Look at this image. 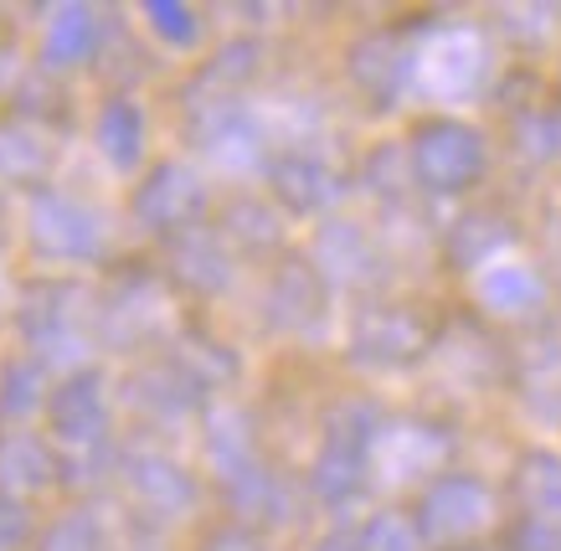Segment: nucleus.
Segmentation results:
<instances>
[{
	"label": "nucleus",
	"instance_id": "obj_1",
	"mask_svg": "<svg viewBox=\"0 0 561 551\" xmlns=\"http://www.w3.org/2000/svg\"><path fill=\"white\" fill-rule=\"evenodd\" d=\"M381 428V413L366 397H345L341 407L324 413V433H320V454L309 464V495L341 510L360 495V484L371 474V444Z\"/></svg>",
	"mask_w": 561,
	"mask_h": 551
},
{
	"label": "nucleus",
	"instance_id": "obj_2",
	"mask_svg": "<svg viewBox=\"0 0 561 551\" xmlns=\"http://www.w3.org/2000/svg\"><path fill=\"white\" fill-rule=\"evenodd\" d=\"M500 505H494V490L479 474H459V469H443L438 480L423 484L417 495V510H412V526L423 536L427 551H469L490 536Z\"/></svg>",
	"mask_w": 561,
	"mask_h": 551
},
{
	"label": "nucleus",
	"instance_id": "obj_3",
	"mask_svg": "<svg viewBox=\"0 0 561 551\" xmlns=\"http://www.w3.org/2000/svg\"><path fill=\"white\" fill-rule=\"evenodd\" d=\"M408 171L427 196H463L490 171V145L463 119H423L408 135Z\"/></svg>",
	"mask_w": 561,
	"mask_h": 551
},
{
	"label": "nucleus",
	"instance_id": "obj_4",
	"mask_svg": "<svg viewBox=\"0 0 561 551\" xmlns=\"http://www.w3.org/2000/svg\"><path fill=\"white\" fill-rule=\"evenodd\" d=\"M412 78L427 99H443V104L474 99L490 78V42L479 26H443L423 53H412Z\"/></svg>",
	"mask_w": 561,
	"mask_h": 551
},
{
	"label": "nucleus",
	"instance_id": "obj_5",
	"mask_svg": "<svg viewBox=\"0 0 561 551\" xmlns=\"http://www.w3.org/2000/svg\"><path fill=\"white\" fill-rule=\"evenodd\" d=\"M433 341H438V325L412 305H366L351 325V361L391 371V366H412L417 356H427Z\"/></svg>",
	"mask_w": 561,
	"mask_h": 551
},
{
	"label": "nucleus",
	"instance_id": "obj_6",
	"mask_svg": "<svg viewBox=\"0 0 561 551\" xmlns=\"http://www.w3.org/2000/svg\"><path fill=\"white\" fill-rule=\"evenodd\" d=\"M454 454V438L443 423H427V417H397L387 423L381 417V428H376V444H371V469H381L387 480H423L433 474L438 480L443 459Z\"/></svg>",
	"mask_w": 561,
	"mask_h": 551
},
{
	"label": "nucleus",
	"instance_id": "obj_7",
	"mask_svg": "<svg viewBox=\"0 0 561 551\" xmlns=\"http://www.w3.org/2000/svg\"><path fill=\"white\" fill-rule=\"evenodd\" d=\"M32 242L47 253V259H99L103 253V222L99 211H88L83 202L72 196H57V191H42L32 207Z\"/></svg>",
	"mask_w": 561,
	"mask_h": 551
},
{
	"label": "nucleus",
	"instance_id": "obj_8",
	"mask_svg": "<svg viewBox=\"0 0 561 551\" xmlns=\"http://www.w3.org/2000/svg\"><path fill=\"white\" fill-rule=\"evenodd\" d=\"M196 135L211 160L227 171H248V165H268V145H263V124L242 99H211L196 114Z\"/></svg>",
	"mask_w": 561,
	"mask_h": 551
},
{
	"label": "nucleus",
	"instance_id": "obj_9",
	"mask_svg": "<svg viewBox=\"0 0 561 551\" xmlns=\"http://www.w3.org/2000/svg\"><path fill=\"white\" fill-rule=\"evenodd\" d=\"M135 211H139V222L154 227V232H191V227L202 222V211H206L202 175L191 171V165L165 160V165L139 186Z\"/></svg>",
	"mask_w": 561,
	"mask_h": 551
},
{
	"label": "nucleus",
	"instance_id": "obj_10",
	"mask_svg": "<svg viewBox=\"0 0 561 551\" xmlns=\"http://www.w3.org/2000/svg\"><path fill=\"white\" fill-rule=\"evenodd\" d=\"M268 186L273 196L284 202L299 217H320L345 196L341 171H330L324 160H314L309 150H284V156H268Z\"/></svg>",
	"mask_w": 561,
	"mask_h": 551
},
{
	"label": "nucleus",
	"instance_id": "obj_11",
	"mask_svg": "<svg viewBox=\"0 0 561 551\" xmlns=\"http://www.w3.org/2000/svg\"><path fill=\"white\" fill-rule=\"evenodd\" d=\"M408 78H412V53L397 32H366L356 47H351V83H356L376 108L397 104V93L408 88Z\"/></svg>",
	"mask_w": 561,
	"mask_h": 551
},
{
	"label": "nucleus",
	"instance_id": "obj_12",
	"mask_svg": "<svg viewBox=\"0 0 561 551\" xmlns=\"http://www.w3.org/2000/svg\"><path fill=\"white\" fill-rule=\"evenodd\" d=\"M221 484H227V500H232V510H238L242 520L284 526V520H294V510H299L294 484L284 480L278 469L263 464V459H248V464H238L232 474H221Z\"/></svg>",
	"mask_w": 561,
	"mask_h": 551
},
{
	"label": "nucleus",
	"instance_id": "obj_13",
	"mask_svg": "<svg viewBox=\"0 0 561 551\" xmlns=\"http://www.w3.org/2000/svg\"><path fill=\"white\" fill-rule=\"evenodd\" d=\"M376 242L360 222H324L314 238V274L324 284H371L376 278Z\"/></svg>",
	"mask_w": 561,
	"mask_h": 551
},
{
	"label": "nucleus",
	"instance_id": "obj_14",
	"mask_svg": "<svg viewBox=\"0 0 561 551\" xmlns=\"http://www.w3.org/2000/svg\"><path fill=\"white\" fill-rule=\"evenodd\" d=\"M51 413V433L62 438L68 448H88L93 438H103L108 428V402H103V381L93 371L83 377H68L57 387V397L47 402Z\"/></svg>",
	"mask_w": 561,
	"mask_h": 551
},
{
	"label": "nucleus",
	"instance_id": "obj_15",
	"mask_svg": "<svg viewBox=\"0 0 561 551\" xmlns=\"http://www.w3.org/2000/svg\"><path fill=\"white\" fill-rule=\"evenodd\" d=\"M129 495L154 516H186L196 505V480L160 454H139V459H129Z\"/></svg>",
	"mask_w": 561,
	"mask_h": 551
},
{
	"label": "nucleus",
	"instance_id": "obj_16",
	"mask_svg": "<svg viewBox=\"0 0 561 551\" xmlns=\"http://www.w3.org/2000/svg\"><path fill=\"white\" fill-rule=\"evenodd\" d=\"M324 310V278L314 263H284L268 284V314L278 330H309Z\"/></svg>",
	"mask_w": 561,
	"mask_h": 551
},
{
	"label": "nucleus",
	"instance_id": "obj_17",
	"mask_svg": "<svg viewBox=\"0 0 561 551\" xmlns=\"http://www.w3.org/2000/svg\"><path fill=\"white\" fill-rule=\"evenodd\" d=\"M474 299L500 320H520V314L546 305V278L536 268H526V263H500V268L479 274Z\"/></svg>",
	"mask_w": 561,
	"mask_h": 551
},
{
	"label": "nucleus",
	"instance_id": "obj_18",
	"mask_svg": "<svg viewBox=\"0 0 561 551\" xmlns=\"http://www.w3.org/2000/svg\"><path fill=\"white\" fill-rule=\"evenodd\" d=\"M511 222L500 217V211H469V217H459V222L448 227V238H443V253H448V263L454 268H484V263L500 253V248H511Z\"/></svg>",
	"mask_w": 561,
	"mask_h": 551
},
{
	"label": "nucleus",
	"instance_id": "obj_19",
	"mask_svg": "<svg viewBox=\"0 0 561 551\" xmlns=\"http://www.w3.org/2000/svg\"><path fill=\"white\" fill-rule=\"evenodd\" d=\"M515 495L526 505V516L561 526V454L551 448H530L515 464Z\"/></svg>",
	"mask_w": 561,
	"mask_h": 551
},
{
	"label": "nucleus",
	"instance_id": "obj_20",
	"mask_svg": "<svg viewBox=\"0 0 561 551\" xmlns=\"http://www.w3.org/2000/svg\"><path fill=\"white\" fill-rule=\"evenodd\" d=\"M99 150L119 171H129L139 156H145V114H139V104H129V99H114V104H103L99 114Z\"/></svg>",
	"mask_w": 561,
	"mask_h": 551
},
{
	"label": "nucleus",
	"instance_id": "obj_21",
	"mask_svg": "<svg viewBox=\"0 0 561 551\" xmlns=\"http://www.w3.org/2000/svg\"><path fill=\"white\" fill-rule=\"evenodd\" d=\"M93 42H99V21L88 5H68V11H57L47 26V62L51 68H78L88 53H93Z\"/></svg>",
	"mask_w": 561,
	"mask_h": 551
},
{
	"label": "nucleus",
	"instance_id": "obj_22",
	"mask_svg": "<svg viewBox=\"0 0 561 551\" xmlns=\"http://www.w3.org/2000/svg\"><path fill=\"white\" fill-rule=\"evenodd\" d=\"M51 474V454L32 433H5L0 438V484L5 490H36Z\"/></svg>",
	"mask_w": 561,
	"mask_h": 551
},
{
	"label": "nucleus",
	"instance_id": "obj_23",
	"mask_svg": "<svg viewBox=\"0 0 561 551\" xmlns=\"http://www.w3.org/2000/svg\"><path fill=\"white\" fill-rule=\"evenodd\" d=\"M360 551H427V547L417 536V526H412V516L381 510V516H371L360 526Z\"/></svg>",
	"mask_w": 561,
	"mask_h": 551
},
{
	"label": "nucleus",
	"instance_id": "obj_24",
	"mask_svg": "<svg viewBox=\"0 0 561 551\" xmlns=\"http://www.w3.org/2000/svg\"><path fill=\"white\" fill-rule=\"evenodd\" d=\"M145 21H150V32L160 36V42H171V47H196V42H202V16H196L191 5L150 0V5H145Z\"/></svg>",
	"mask_w": 561,
	"mask_h": 551
},
{
	"label": "nucleus",
	"instance_id": "obj_25",
	"mask_svg": "<svg viewBox=\"0 0 561 551\" xmlns=\"http://www.w3.org/2000/svg\"><path fill=\"white\" fill-rule=\"evenodd\" d=\"M515 150H526L530 160H551L561 150V119L546 108H526L515 119Z\"/></svg>",
	"mask_w": 561,
	"mask_h": 551
},
{
	"label": "nucleus",
	"instance_id": "obj_26",
	"mask_svg": "<svg viewBox=\"0 0 561 551\" xmlns=\"http://www.w3.org/2000/svg\"><path fill=\"white\" fill-rule=\"evenodd\" d=\"M42 551H103V536L83 510H72V516H62L42 536Z\"/></svg>",
	"mask_w": 561,
	"mask_h": 551
},
{
	"label": "nucleus",
	"instance_id": "obj_27",
	"mask_svg": "<svg viewBox=\"0 0 561 551\" xmlns=\"http://www.w3.org/2000/svg\"><path fill=\"white\" fill-rule=\"evenodd\" d=\"M505 551H561V526L520 516L511 531H505Z\"/></svg>",
	"mask_w": 561,
	"mask_h": 551
},
{
	"label": "nucleus",
	"instance_id": "obj_28",
	"mask_svg": "<svg viewBox=\"0 0 561 551\" xmlns=\"http://www.w3.org/2000/svg\"><path fill=\"white\" fill-rule=\"evenodd\" d=\"M32 541V516H26V505L11 495H0V551H21Z\"/></svg>",
	"mask_w": 561,
	"mask_h": 551
},
{
	"label": "nucleus",
	"instance_id": "obj_29",
	"mask_svg": "<svg viewBox=\"0 0 561 551\" xmlns=\"http://www.w3.org/2000/svg\"><path fill=\"white\" fill-rule=\"evenodd\" d=\"M196 551H268L248 526H217Z\"/></svg>",
	"mask_w": 561,
	"mask_h": 551
},
{
	"label": "nucleus",
	"instance_id": "obj_30",
	"mask_svg": "<svg viewBox=\"0 0 561 551\" xmlns=\"http://www.w3.org/2000/svg\"><path fill=\"white\" fill-rule=\"evenodd\" d=\"M309 551H360V526H335V531H324Z\"/></svg>",
	"mask_w": 561,
	"mask_h": 551
},
{
	"label": "nucleus",
	"instance_id": "obj_31",
	"mask_svg": "<svg viewBox=\"0 0 561 551\" xmlns=\"http://www.w3.org/2000/svg\"><path fill=\"white\" fill-rule=\"evenodd\" d=\"M469 551H484V547H469Z\"/></svg>",
	"mask_w": 561,
	"mask_h": 551
}]
</instances>
